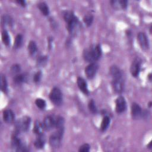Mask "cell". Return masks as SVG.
Instances as JSON below:
<instances>
[{
    "mask_svg": "<svg viewBox=\"0 0 152 152\" xmlns=\"http://www.w3.org/2000/svg\"><path fill=\"white\" fill-rule=\"evenodd\" d=\"M126 109V102L122 96H118L115 100V110L118 113H122Z\"/></svg>",
    "mask_w": 152,
    "mask_h": 152,
    "instance_id": "cell-9",
    "label": "cell"
},
{
    "mask_svg": "<svg viewBox=\"0 0 152 152\" xmlns=\"http://www.w3.org/2000/svg\"><path fill=\"white\" fill-rule=\"evenodd\" d=\"M45 142H46V138L43 134L37 135V138H36L34 142V145L36 148L41 149L44 147Z\"/></svg>",
    "mask_w": 152,
    "mask_h": 152,
    "instance_id": "cell-17",
    "label": "cell"
},
{
    "mask_svg": "<svg viewBox=\"0 0 152 152\" xmlns=\"http://www.w3.org/2000/svg\"><path fill=\"white\" fill-rule=\"evenodd\" d=\"M65 120L64 118L61 116H58L55 117V128L56 129L64 128Z\"/></svg>",
    "mask_w": 152,
    "mask_h": 152,
    "instance_id": "cell-26",
    "label": "cell"
},
{
    "mask_svg": "<svg viewBox=\"0 0 152 152\" xmlns=\"http://www.w3.org/2000/svg\"><path fill=\"white\" fill-rule=\"evenodd\" d=\"M88 108L89 111L93 114H96L97 113V108L95 102L93 99H91L88 103Z\"/></svg>",
    "mask_w": 152,
    "mask_h": 152,
    "instance_id": "cell-27",
    "label": "cell"
},
{
    "mask_svg": "<svg viewBox=\"0 0 152 152\" xmlns=\"http://www.w3.org/2000/svg\"><path fill=\"white\" fill-rule=\"evenodd\" d=\"M77 86L80 89V90L84 93V94H88L89 91L88 89V86H87V83L86 81L82 77H78L77 80Z\"/></svg>",
    "mask_w": 152,
    "mask_h": 152,
    "instance_id": "cell-14",
    "label": "cell"
},
{
    "mask_svg": "<svg viewBox=\"0 0 152 152\" xmlns=\"http://www.w3.org/2000/svg\"><path fill=\"white\" fill-rule=\"evenodd\" d=\"M137 40L139 45L142 50H147L149 48L148 37L144 32H139L137 34Z\"/></svg>",
    "mask_w": 152,
    "mask_h": 152,
    "instance_id": "cell-10",
    "label": "cell"
},
{
    "mask_svg": "<svg viewBox=\"0 0 152 152\" xmlns=\"http://www.w3.org/2000/svg\"><path fill=\"white\" fill-rule=\"evenodd\" d=\"M151 141H150V142H149V144L147 145V148H150V149H151Z\"/></svg>",
    "mask_w": 152,
    "mask_h": 152,
    "instance_id": "cell-36",
    "label": "cell"
},
{
    "mask_svg": "<svg viewBox=\"0 0 152 152\" xmlns=\"http://www.w3.org/2000/svg\"><path fill=\"white\" fill-rule=\"evenodd\" d=\"M37 7L43 15L48 16L49 14V13H50L49 8L48 5L46 4V3H45V2H39L37 4Z\"/></svg>",
    "mask_w": 152,
    "mask_h": 152,
    "instance_id": "cell-20",
    "label": "cell"
},
{
    "mask_svg": "<svg viewBox=\"0 0 152 152\" xmlns=\"http://www.w3.org/2000/svg\"><path fill=\"white\" fill-rule=\"evenodd\" d=\"M27 80V75L25 73H19L14 75L13 81L16 84H21Z\"/></svg>",
    "mask_w": 152,
    "mask_h": 152,
    "instance_id": "cell-18",
    "label": "cell"
},
{
    "mask_svg": "<svg viewBox=\"0 0 152 152\" xmlns=\"http://www.w3.org/2000/svg\"><path fill=\"white\" fill-rule=\"evenodd\" d=\"M48 56H40L37 58L36 64L39 66H44L48 62Z\"/></svg>",
    "mask_w": 152,
    "mask_h": 152,
    "instance_id": "cell-28",
    "label": "cell"
},
{
    "mask_svg": "<svg viewBox=\"0 0 152 152\" xmlns=\"http://www.w3.org/2000/svg\"><path fill=\"white\" fill-rule=\"evenodd\" d=\"M27 49L29 54L31 56H34L37 52V46L36 42L33 40L30 41L28 44Z\"/></svg>",
    "mask_w": 152,
    "mask_h": 152,
    "instance_id": "cell-21",
    "label": "cell"
},
{
    "mask_svg": "<svg viewBox=\"0 0 152 152\" xmlns=\"http://www.w3.org/2000/svg\"><path fill=\"white\" fill-rule=\"evenodd\" d=\"M90 150V145L87 143L83 144L81 145L78 149V151L80 152H88Z\"/></svg>",
    "mask_w": 152,
    "mask_h": 152,
    "instance_id": "cell-33",
    "label": "cell"
},
{
    "mask_svg": "<svg viewBox=\"0 0 152 152\" xmlns=\"http://www.w3.org/2000/svg\"><path fill=\"white\" fill-rule=\"evenodd\" d=\"M66 28L69 33H73V32L75 31V29L77 27L79 20L78 18L75 15L73 18H72L71 20H69L66 23Z\"/></svg>",
    "mask_w": 152,
    "mask_h": 152,
    "instance_id": "cell-15",
    "label": "cell"
},
{
    "mask_svg": "<svg viewBox=\"0 0 152 152\" xmlns=\"http://www.w3.org/2000/svg\"><path fill=\"white\" fill-rule=\"evenodd\" d=\"M112 77V86L113 91L117 94H121L124 90V80L121 70L118 66H113L110 70Z\"/></svg>",
    "mask_w": 152,
    "mask_h": 152,
    "instance_id": "cell-1",
    "label": "cell"
},
{
    "mask_svg": "<svg viewBox=\"0 0 152 152\" xmlns=\"http://www.w3.org/2000/svg\"><path fill=\"white\" fill-rule=\"evenodd\" d=\"M31 124V118L28 116H24L18 119L15 123V131L20 133L26 132L29 129Z\"/></svg>",
    "mask_w": 152,
    "mask_h": 152,
    "instance_id": "cell-4",
    "label": "cell"
},
{
    "mask_svg": "<svg viewBox=\"0 0 152 152\" xmlns=\"http://www.w3.org/2000/svg\"><path fill=\"white\" fill-rule=\"evenodd\" d=\"M141 65V60L138 57H137L132 61L131 67L130 72L132 77H137L139 75Z\"/></svg>",
    "mask_w": 152,
    "mask_h": 152,
    "instance_id": "cell-8",
    "label": "cell"
},
{
    "mask_svg": "<svg viewBox=\"0 0 152 152\" xmlns=\"http://www.w3.org/2000/svg\"><path fill=\"white\" fill-rule=\"evenodd\" d=\"M110 122V119L108 116H104L102 121L100 125V130L102 132L105 131L109 127Z\"/></svg>",
    "mask_w": 152,
    "mask_h": 152,
    "instance_id": "cell-22",
    "label": "cell"
},
{
    "mask_svg": "<svg viewBox=\"0 0 152 152\" xmlns=\"http://www.w3.org/2000/svg\"><path fill=\"white\" fill-rule=\"evenodd\" d=\"M2 23L5 26H10L13 23L12 18L8 15H4L2 17Z\"/></svg>",
    "mask_w": 152,
    "mask_h": 152,
    "instance_id": "cell-29",
    "label": "cell"
},
{
    "mask_svg": "<svg viewBox=\"0 0 152 152\" xmlns=\"http://www.w3.org/2000/svg\"><path fill=\"white\" fill-rule=\"evenodd\" d=\"M102 50L99 44L93 45L89 48L84 50L83 53V58L85 61L88 62H96L101 57Z\"/></svg>",
    "mask_w": 152,
    "mask_h": 152,
    "instance_id": "cell-2",
    "label": "cell"
},
{
    "mask_svg": "<svg viewBox=\"0 0 152 152\" xmlns=\"http://www.w3.org/2000/svg\"><path fill=\"white\" fill-rule=\"evenodd\" d=\"M94 20V17L91 14H87L83 17V21L87 27H90Z\"/></svg>",
    "mask_w": 152,
    "mask_h": 152,
    "instance_id": "cell-31",
    "label": "cell"
},
{
    "mask_svg": "<svg viewBox=\"0 0 152 152\" xmlns=\"http://www.w3.org/2000/svg\"><path fill=\"white\" fill-rule=\"evenodd\" d=\"M151 104H152L151 102H149V103H148V106H149L150 107H151Z\"/></svg>",
    "mask_w": 152,
    "mask_h": 152,
    "instance_id": "cell-38",
    "label": "cell"
},
{
    "mask_svg": "<svg viewBox=\"0 0 152 152\" xmlns=\"http://www.w3.org/2000/svg\"><path fill=\"white\" fill-rule=\"evenodd\" d=\"M44 129L46 131H49L55 127V117L52 115L46 116L43 122Z\"/></svg>",
    "mask_w": 152,
    "mask_h": 152,
    "instance_id": "cell-11",
    "label": "cell"
},
{
    "mask_svg": "<svg viewBox=\"0 0 152 152\" xmlns=\"http://www.w3.org/2000/svg\"><path fill=\"white\" fill-rule=\"evenodd\" d=\"M148 79L149 80V81H151V73H150V74L148 75Z\"/></svg>",
    "mask_w": 152,
    "mask_h": 152,
    "instance_id": "cell-37",
    "label": "cell"
},
{
    "mask_svg": "<svg viewBox=\"0 0 152 152\" xmlns=\"http://www.w3.org/2000/svg\"><path fill=\"white\" fill-rule=\"evenodd\" d=\"M3 119L4 122L8 124L12 123L15 120V114L11 109H5L2 113Z\"/></svg>",
    "mask_w": 152,
    "mask_h": 152,
    "instance_id": "cell-13",
    "label": "cell"
},
{
    "mask_svg": "<svg viewBox=\"0 0 152 152\" xmlns=\"http://www.w3.org/2000/svg\"><path fill=\"white\" fill-rule=\"evenodd\" d=\"M21 71V66L19 64H15L12 65L11 67V71L12 73L15 74V75L17 74H19Z\"/></svg>",
    "mask_w": 152,
    "mask_h": 152,
    "instance_id": "cell-32",
    "label": "cell"
},
{
    "mask_svg": "<svg viewBox=\"0 0 152 152\" xmlns=\"http://www.w3.org/2000/svg\"><path fill=\"white\" fill-rule=\"evenodd\" d=\"M1 89L4 93H7L8 90V83L7 78L5 75H1Z\"/></svg>",
    "mask_w": 152,
    "mask_h": 152,
    "instance_id": "cell-23",
    "label": "cell"
},
{
    "mask_svg": "<svg viewBox=\"0 0 152 152\" xmlns=\"http://www.w3.org/2000/svg\"><path fill=\"white\" fill-rule=\"evenodd\" d=\"M131 113L133 119H138L142 115V109L137 103L133 102L131 107Z\"/></svg>",
    "mask_w": 152,
    "mask_h": 152,
    "instance_id": "cell-12",
    "label": "cell"
},
{
    "mask_svg": "<svg viewBox=\"0 0 152 152\" xmlns=\"http://www.w3.org/2000/svg\"><path fill=\"white\" fill-rule=\"evenodd\" d=\"M18 4H19L20 6L23 7H25L26 6V3L25 1H23V0H19V1H15Z\"/></svg>",
    "mask_w": 152,
    "mask_h": 152,
    "instance_id": "cell-35",
    "label": "cell"
},
{
    "mask_svg": "<svg viewBox=\"0 0 152 152\" xmlns=\"http://www.w3.org/2000/svg\"><path fill=\"white\" fill-rule=\"evenodd\" d=\"M44 127L43 125V123L40 122L39 121L36 120L34 122V127L33 131V132L36 135H40L43 134V130H44Z\"/></svg>",
    "mask_w": 152,
    "mask_h": 152,
    "instance_id": "cell-19",
    "label": "cell"
},
{
    "mask_svg": "<svg viewBox=\"0 0 152 152\" xmlns=\"http://www.w3.org/2000/svg\"><path fill=\"white\" fill-rule=\"evenodd\" d=\"M49 99L52 103L56 106H59L62 103L63 97L62 93L61 90L57 87H54L49 93Z\"/></svg>",
    "mask_w": 152,
    "mask_h": 152,
    "instance_id": "cell-5",
    "label": "cell"
},
{
    "mask_svg": "<svg viewBox=\"0 0 152 152\" xmlns=\"http://www.w3.org/2000/svg\"><path fill=\"white\" fill-rule=\"evenodd\" d=\"M64 133V128H61L56 129V131L50 135L49 139V142L52 148H58L60 147Z\"/></svg>",
    "mask_w": 152,
    "mask_h": 152,
    "instance_id": "cell-3",
    "label": "cell"
},
{
    "mask_svg": "<svg viewBox=\"0 0 152 152\" xmlns=\"http://www.w3.org/2000/svg\"><path fill=\"white\" fill-rule=\"evenodd\" d=\"M35 104L39 109L43 110L46 107V103L44 99L41 98H37L35 100Z\"/></svg>",
    "mask_w": 152,
    "mask_h": 152,
    "instance_id": "cell-30",
    "label": "cell"
},
{
    "mask_svg": "<svg viewBox=\"0 0 152 152\" xmlns=\"http://www.w3.org/2000/svg\"><path fill=\"white\" fill-rule=\"evenodd\" d=\"M23 40V36L21 34H18L15 37V40L14 42V48L15 49L20 48L22 45Z\"/></svg>",
    "mask_w": 152,
    "mask_h": 152,
    "instance_id": "cell-24",
    "label": "cell"
},
{
    "mask_svg": "<svg viewBox=\"0 0 152 152\" xmlns=\"http://www.w3.org/2000/svg\"><path fill=\"white\" fill-rule=\"evenodd\" d=\"M12 147L17 151H27L28 150L24 145H23L21 139L18 137V132L15 131L12 136L11 139Z\"/></svg>",
    "mask_w": 152,
    "mask_h": 152,
    "instance_id": "cell-6",
    "label": "cell"
},
{
    "mask_svg": "<svg viewBox=\"0 0 152 152\" xmlns=\"http://www.w3.org/2000/svg\"><path fill=\"white\" fill-rule=\"evenodd\" d=\"M42 73L40 71H37L34 76H33V81L35 83H38L41 80V78H42Z\"/></svg>",
    "mask_w": 152,
    "mask_h": 152,
    "instance_id": "cell-34",
    "label": "cell"
},
{
    "mask_svg": "<svg viewBox=\"0 0 152 152\" xmlns=\"http://www.w3.org/2000/svg\"><path fill=\"white\" fill-rule=\"evenodd\" d=\"M2 40L4 44L6 46H8L10 44V36L8 32L6 30H4L2 31Z\"/></svg>",
    "mask_w": 152,
    "mask_h": 152,
    "instance_id": "cell-25",
    "label": "cell"
},
{
    "mask_svg": "<svg viewBox=\"0 0 152 152\" xmlns=\"http://www.w3.org/2000/svg\"><path fill=\"white\" fill-rule=\"evenodd\" d=\"M99 69V65L96 62L90 63L85 68L84 72L88 79H92Z\"/></svg>",
    "mask_w": 152,
    "mask_h": 152,
    "instance_id": "cell-7",
    "label": "cell"
},
{
    "mask_svg": "<svg viewBox=\"0 0 152 152\" xmlns=\"http://www.w3.org/2000/svg\"><path fill=\"white\" fill-rule=\"evenodd\" d=\"M111 5L115 9H126L128 6V1L121 0V1H110Z\"/></svg>",
    "mask_w": 152,
    "mask_h": 152,
    "instance_id": "cell-16",
    "label": "cell"
}]
</instances>
